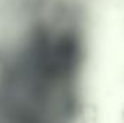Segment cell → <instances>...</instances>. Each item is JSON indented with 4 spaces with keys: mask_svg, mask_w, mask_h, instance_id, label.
<instances>
[]
</instances>
